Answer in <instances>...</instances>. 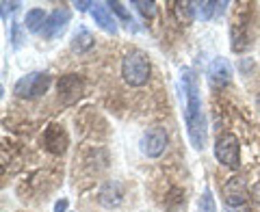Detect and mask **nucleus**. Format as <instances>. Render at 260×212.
Masks as SVG:
<instances>
[{"mask_svg":"<svg viewBox=\"0 0 260 212\" xmlns=\"http://www.w3.org/2000/svg\"><path fill=\"white\" fill-rule=\"evenodd\" d=\"M167 132L165 128H148L145 132L141 134V141H139V148L148 158H158L162 152L167 148Z\"/></svg>","mask_w":260,"mask_h":212,"instance_id":"423d86ee","label":"nucleus"},{"mask_svg":"<svg viewBox=\"0 0 260 212\" xmlns=\"http://www.w3.org/2000/svg\"><path fill=\"white\" fill-rule=\"evenodd\" d=\"M208 78H210V83H213L215 87H225L232 80L230 63H228L225 59H221V56L213 59V63L208 65Z\"/></svg>","mask_w":260,"mask_h":212,"instance_id":"9d476101","label":"nucleus"},{"mask_svg":"<svg viewBox=\"0 0 260 212\" xmlns=\"http://www.w3.org/2000/svg\"><path fill=\"white\" fill-rule=\"evenodd\" d=\"M50 83H52L50 74H46V72H32V74L22 76L15 83L13 93L18 97H24V100H30V97L44 95L48 91V87H50Z\"/></svg>","mask_w":260,"mask_h":212,"instance_id":"7ed1b4c3","label":"nucleus"},{"mask_svg":"<svg viewBox=\"0 0 260 212\" xmlns=\"http://www.w3.org/2000/svg\"><path fill=\"white\" fill-rule=\"evenodd\" d=\"M65 210H68V199H61V201H56L54 212H65Z\"/></svg>","mask_w":260,"mask_h":212,"instance_id":"393cba45","label":"nucleus"},{"mask_svg":"<svg viewBox=\"0 0 260 212\" xmlns=\"http://www.w3.org/2000/svg\"><path fill=\"white\" fill-rule=\"evenodd\" d=\"M56 91H59V100L65 106L76 104L85 93V80L78 74H65L56 83Z\"/></svg>","mask_w":260,"mask_h":212,"instance_id":"39448f33","label":"nucleus"},{"mask_svg":"<svg viewBox=\"0 0 260 212\" xmlns=\"http://www.w3.org/2000/svg\"><path fill=\"white\" fill-rule=\"evenodd\" d=\"M121 197H124V189H121L119 182H109L100 191V203H102L104 208H115V206H119Z\"/></svg>","mask_w":260,"mask_h":212,"instance_id":"ddd939ff","label":"nucleus"},{"mask_svg":"<svg viewBox=\"0 0 260 212\" xmlns=\"http://www.w3.org/2000/svg\"><path fill=\"white\" fill-rule=\"evenodd\" d=\"M46 20H48V15L44 13V9H30L26 13V18H24V26H26V30H30V32H39L44 28Z\"/></svg>","mask_w":260,"mask_h":212,"instance_id":"2eb2a0df","label":"nucleus"},{"mask_svg":"<svg viewBox=\"0 0 260 212\" xmlns=\"http://www.w3.org/2000/svg\"><path fill=\"white\" fill-rule=\"evenodd\" d=\"M200 212H217V203L213 199V193H210V189H204V193H202V197H200Z\"/></svg>","mask_w":260,"mask_h":212,"instance_id":"6ab92c4d","label":"nucleus"},{"mask_svg":"<svg viewBox=\"0 0 260 212\" xmlns=\"http://www.w3.org/2000/svg\"><path fill=\"white\" fill-rule=\"evenodd\" d=\"M107 5H109V9H111L113 13H117V15H119V20H121V22H126V24H128V28L135 24L133 18H130V13L126 11V7L121 5V3H117V0H115V3H107ZM133 28H135V26H133Z\"/></svg>","mask_w":260,"mask_h":212,"instance_id":"aec40b11","label":"nucleus"},{"mask_svg":"<svg viewBox=\"0 0 260 212\" xmlns=\"http://www.w3.org/2000/svg\"><path fill=\"white\" fill-rule=\"evenodd\" d=\"M165 210L167 212H184L186 210V197L180 189H172L165 199Z\"/></svg>","mask_w":260,"mask_h":212,"instance_id":"dca6fc26","label":"nucleus"},{"mask_svg":"<svg viewBox=\"0 0 260 212\" xmlns=\"http://www.w3.org/2000/svg\"><path fill=\"white\" fill-rule=\"evenodd\" d=\"M91 15H93L95 24H98V26H100L102 30L113 32V35L117 32V22H115V18L111 15L109 5H95V7H93V11H91Z\"/></svg>","mask_w":260,"mask_h":212,"instance_id":"9b49d317","label":"nucleus"},{"mask_svg":"<svg viewBox=\"0 0 260 212\" xmlns=\"http://www.w3.org/2000/svg\"><path fill=\"white\" fill-rule=\"evenodd\" d=\"M215 158L228 169H239L241 165V145L232 132H223L215 141Z\"/></svg>","mask_w":260,"mask_h":212,"instance_id":"20e7f679","label":"nucleus"},{"mask_svg":"<svg viewBox=\"0 0 260 212\" xmlns=\"http://www.w3.org/2000/svg\"><path fill=\"white\" fill-rule=\"evenodd\" d=\"M44 145H46V150L54 154V156H61V154L68 150V145H70V138H68V132L63 130V126L59 124H50L46 128V132H44Z\"/></svg>","mask_w":260,"mask_h":212,"instance_id":"1a4fd4ad","label":"nucleus"},{"mask_svg":"<svg viewBox=\"0 0 260 212\" xmlns=\"http://www.w3.org/2000/svg\"><path fill=\"white\" fill-rule=\"evenodd\" d=\"M137 9H139V13L143 15V18H154V13H156V3H145V0H135L133 3Z\"/></svg>","mask_w":260,"mask_h":212,"instance_id":"412c9836","label":"nucleus"},{"mask_svg":"<svg viewBox=\"0 0 260 212\" xmlns=\"http://www.w3.org/2000/svg\"><path fill=\"white\" fill-rule=\"evenodd\" d=\"M176 18L182 24H191L195 20V7L193 3H176Z\"/></svg>","mask_w":260,"mask_h":212,"instance_id":"a211bd4d","label":"nucleus"},{"mask_svg":"<svg viewBox=\"0 0 260 212\" xmlns=\"http://www.w3.org/2000/svg\"><path fill=\"white\" fill-rule=\"evenodd\" d=\"M18 7H20V3H7V0H5V3H3V18L7 20V13H13Z\"/></svg>","mask_w":260,"mask_h":212,"instance_id":"5701e85b","label":"nucleus"},{"mask_svg":"<svg viewBox=\"0 0 260 212\" xmlns=\"http://www.w3.org/2000/svg\"><path fill=\"white\" fill-rule=\"evenodd\" d=\"M223 199H225V203L228 206H243L247 199H249V186H247V182L243 180V178H230V180L225 182V186H223Z\"/></svg>","mask_w":260,"mask_h":212,"instance_id":"6e6552de","label":"nucleus"},{"mask_svg":"<svg viewBox=\"0 0 260 212\" xmlns=\"http://www.w3.org/2000/svg\"><path fill=\"white\" fill-rule=\"evenodd\" d=\"M11 42H13L15 48L22 44V26H20L18 22H13V24H11Z\"/></svg>","mask_w":260,"mask_h":212,"instance_id":"4be33fe9","label":"nucleus"},{"mask_svg":"<svg viewBox=\"0 0 260 212\" xmlns=\"http://www.w3.org/2000/svg\"><path fill=\"white\" fill-rule=\"evenodd\" d=\"M74 7L78 11H87L89 7H95V3H89V0H80V3H74Z\"/></svg>","mask_w":260,"mask_h":212,"instance_id":"b1692460","label":"nucleus"},{"mask_svg":"<svg viewBox=\"0 0 260 212\" xmlns=\"http://www.w3.org/2000/svg\"><path fill=\"white\" fill-rule=\"evenodd\" d=\"M70 18H72L70 9H65V7H61V9H54L50 15H48V20H46L44 28H42L44 39H56V37H61L63 30L68 28Z\"/></svg>","mask_w":260,"mask_h":212,"instance_id":"0eeeda50","label":"nucleus"},{"mask_svg":"<svg viewBox=\"0 0 260 212\" xmlns=\"http://www.w3.org/2000/svg\"><path fill=\"white\" fill-rule=\"evenodd\" d=\"M195 7V18H200V20H210L213 18V13L217 11V3H210V0H200V3H193Z\"/></svg>","mask_w":260,"mask_h":212,"instance_id":"f3484780","label":"nucleus"},{"mask_svg":"<svg viewBox=\"0 0 260 212\" xmlns=\"http://www.w3.org/2000/svg\"><path fill=\"white\" fill-rule=\"evenodd\" d=\"M93 44H95L93 35H91V32H89L85 26H80V28L74 32V35H72L70 48H72V52H76V54H85V52L91 50Z\"/></svg>","mask_w":260,"mask_h":212,"instance_id":"f8f14e48","label":"nucleus"},{"mask_svg":"<svg viewBox=\"0 0 260 212\" xmlns=\"http://www.w3.org/2000/svg\"><path fill=\"white\" fill-rule=\"evenodd\" d=\"M230 37H232V50H234V52H243V50H245V48L249 46V42H247V32H245V24H243V22L232 24Z\"/></svg>","mask_w":260,"mask_h":212,"instance_id":"4468645a","label":"nucleus"},{"mask_svg":"<svg viewBox=\"0 0 260 212\" xmlns=\"http://www.w3.org/2000/svg\"><path fill=\"white\" fill-rule=\"evenodd\" d=\"M258 106H260V95H258Z\"/></svg>","mask_w":260,"mask_h":212,"instance_id":"bb28decb","label":"nucleus"},{"mask_svg":"<svg viewBox=\"0 0 260 212\" xmlns=\"http://www.w3.org/2000/svg\"><path fill=\"white\" fill-rule=\"evenodd\" d=\"M251 195H254V197H256V201L260 203V182L254 186V191H251Z\"/></svg>","mask_w":260,"mask_h":212,"instance_id":"a878e982","label":"nucleus"},{"mask_svg":"<svg viewBox=\"0 0 260 212\" xmlns=\"http://www.w3.org/2000/svg\"><path fill=\"white\" fill-rule=\"evenodd\" d=\"M182 91H184V100H186V109H184L186 132H189L193 148L202 152L206 148L208 130H206L204 111H202V97H200L198 78H195V74L189 67L182 69Z\"/></svg>","mask_w":260,"mask_h":212,"instance_id":"f257e3e1","label":"nucleus"},{"mask_svg":"<svg viewBox=\"0 0 260 212\" xmlns=\"http://www.w3.org/2000/svg\"><path fill=\"white\" fill-rule=\"evenodd\" d=\"M152 65L148 54L141 50H130L121 61V76L130 87H143L150 80Z\"/></svg>","mask_w":260,"mask_h":212,"instance_id":"f03ea898","label":"nucleus"}]
</instances>
